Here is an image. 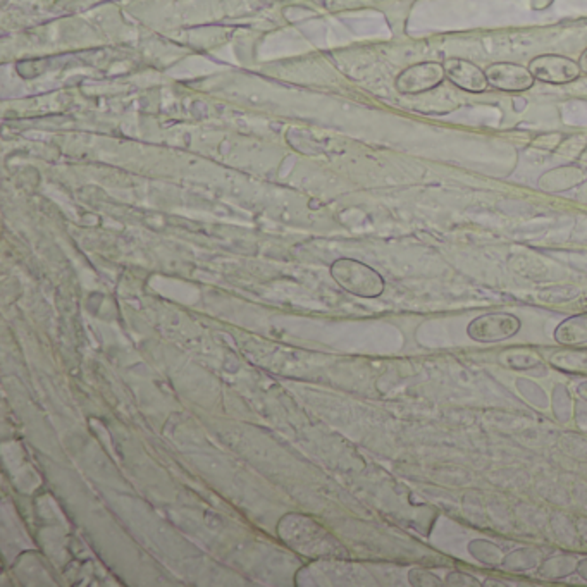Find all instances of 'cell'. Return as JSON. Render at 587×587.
I'll list each match as a JSON object with an SVG mask.
<instances>
[{
    "instance_id": "6da1fadb",
    "label": "cell",
    "mask_w": 587,
    "mask_h": 587,
    "mask_svg": "<svg viewBox=\"0 0 587 587\" xmlns=\"http://www.w3.org/2000/svg\"><path fill=\"white\" fill-rule=\"evenodd\" d=\"M334 279L350 294L364 298H375L384 292V279L373 267L358 261L343 259L333 266Z\"/></svg>"
},
{
    "instance_id": "7a4b0ae2",
    "label": "cell",
    "mask_w": 587,
    "mask_h": 587,
    "mask_svg": "<svg viewBox=\"0 0 587 587\" xmlns=\"http://www.w3.org/2000/svg\"><path fill=\"white\" fill-rule=\"evenodd\" d=\"M520 327L522 322L517 316L507 312H491L470 320L467 326V334L478 343H500L517 336Z\"/></svg>"
},
{
    "instance_id": "3957f363",
    "label": "cell",
    "mask_w": 587,
    "mask_h": 587,
    "mask_svg": "<svg viewBox=\"0 0 587 587\" xmlns=\"http://www.w3.org/2000/svg\"><path fill=\"white\" fill-rule=\"evenodd\" d=\"M445 80L446 73L443 62L427 60L403 69L395 81V86L403 95H421L436 90Z\"/></svg>"
},
{
    "instance_id": "277c9868",
    "label": "cell",
    "mask_w": 587,
    "mask_h": 587,
    "mask_svg": "<svg viewBox=\"0 0 587 587\" xmlns=\"http://www.w3.org/2000/svg\"><path fill=\"white\" fill-rule=\"evenodd\" d=\"M527 68L535 81H543L548 84H567L583 75L577 60L559 53L537 55L529 62Z\"/></svg>"
},
{
    "instance_id": "5b68a950",
    "label": "cell",
    "mask_w": 587,
    "mask_h": 587,
    "mask_svg": "<svg viewBox=\"0 0 587 587\" xmlns=\"http://www.w3.org/2000/svg\"><path fill=\"white\" fill-rule=\"evenodd\" d=\"M489 86L508 93H522L531 90L535 83L529 68L513 62H493L486 69Z\"/></svg>"
},
{
    "instance_id": "8992f818",
    "label": "cell",
    "mask_w": 587,
    "mask_h": 587,
    "mask_svg": "<svg viewBox=\"0 0 587 587\" xmlns=\"http://www.w3.org/2000/svg\"><path fill=\"white\" fill-rule=\"evenodd\" d=\"M446 78L454 83L456 88L469 92V93H482L487 90L489 83L486 78L484 69H480L478 64L460 59V57H450L443 62Z\"/></svg>"
},
{
    "instance_id": "52a82bcc",
    "label": "cell",
    "mask_w": 587,
    "mask_h": 587,
    "mask_svg": "<svg viewBox=\"0 0 587 587\" xmlns=\"http://www.w3.org/2000/svg\"><path fill=\"white\" fill-rule=\"evenodd\" d=\"M555 342L565 347L587 345V312L561 320L555 329Z\"/></svg>"
},
{
    "instance_id": "ba28073f",
    "label": "cell",
    "mask_w": 587,
    "mask_h": 587,
    "mask_svg": "<svg viewBox=\"0 0 587 587\" xmlns=\"http://www.w3.org/2000/svg\"><path fill=\"white\" fill-rule=\"evenodd\" d=\"M584 178V169H579V167H557L550 173H546L543 178H541V187L546 188V189H553L555 188V183L560 181V185L557 187V189H568V188L575 187L583 181Z\"/></svg>"
},
{
    "instance_id": "9c48e42d",
    "label": "cell",
    "mask_w": 587,
    "mask_h": 587,
    "mask_svg": "<svg viewBox=\"0 0 587 587\" xmlns=\"http://www.w3.org/2000/svg\"><path fill=\"white\" fill-rule=\"evenodd\" d=\"M553 366L565 371H584L587 369V350L567 351L553 357Z\"/></svg>"
},
{
    "instance_id": "30bf717a",
    "label": "cell",
    "mask_w": 587,
    "mask_h": 587,
    "mask_svg": "<svg viewBox=\"0 0 587 587\" xmlns=\"http://www.w3.org/2000/svg\"><path fill=\"white\" fill-rule=\"evenodd\" d=\"M561 140H563V136H561L560 133L541 134V136H537V138L534 140L533 145L534 147H537V149L555 150L553 145H550V141H551V143H557V145H561V143H563Z\"/></svg>"
},
{
    "instance_id": "8fae6325",
    "label": "cell",
    "mask_w": 587,
    "mask_h": 587,
    "mask_svg": "<svg viewBox=\"0 0 587 587\" xmlns=\"http://www.w3.org/2000/svg\"><path fill=\"white\" fill-rule=\"evenodd\" d=\"M410 575H417L419 579H422V581H415V583H412L414 586H441V583L438 581V577L432 575V574H429L427 570L415 568V570L410 572Z\"/></svg>"
},
{
    "instance_id": "7c38bea8",
    "label": "cell",
    "mask_w": 587,
    "mask_h": 587,
    "mask_svg": "<svg viewBox=\"0 0 587 587\" xmlns=\"http://www.w3.org/2000/svg\"><path fill=\"white\" fill-rule=\"evenodd\" d=\"M577 62H579V66H581V71H583L584 75H587V47L586 51L581 53V57H579Z\"/></svg>"
},
{
    "instance_id": "4fadbf2b",
    "label": "cell",
    "mask_w": 587,
    "mask_h": 587,
    "mask_svg": "<svg viewBox=\"0 0 587 587\" xmlns=\"http://www.w3.org/2000/svg\"><path fill=\"white\" fill-rule=\"evenodd\" d=\"M579 574L587 579V561H583V563L579 565Z\"/></svg>"
},
{
    "instance_id": "5bb4252c",
    "label": "cell",
    "mask_w": 587,
    "mask_h": 587,
    "mask_svg": "<svg viewBox=\"0 0 587 587\" xmlns=\"http://www.w3.org/2000/svg\"><path fill=\"white\" fill-rule=\"evenodd\" d=\"M579 160H581V162H583L584 165H587V145H586V149L583 150V154H581V157H579Z\"/></svg>"
}]
</instances>
